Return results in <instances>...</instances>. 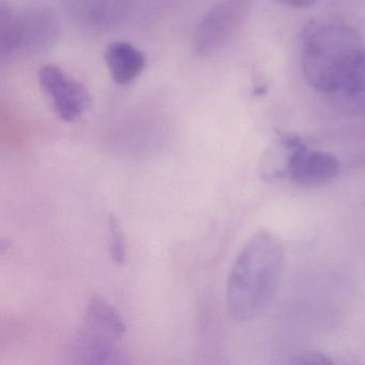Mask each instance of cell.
Masks as SVG:
<instances>
[{
	"instance_id": "obj_10",
	"label": "cell",
	"mask_w": 365,
	"mask_h": 365,
	"mask_svg": "<svg viewBox=\"0 0 365 365\" xmlns=\"http://www.w3.org/2000/svg\"><path fill=\"white\" fill-rule=\"evenodd\" d=\"M108 252L115 264L123 266L127 262V243L118 217L110 213L108 215Z\"/></svg>"
},
{
	"instance_id": "obj_9",
	"label": "cell",
	"mask_w": 365,
	"mask_h": 365,
	"mask_svg": "<svg viewBox=\"0 0 365 365\" xmlns=\"http://www.w3.org/2000/svg\"><path fill=\"white\" fill-rule=\"evenodd\" d=\"M104 61L110 78L120 86L132 84L146 67L144 53L125 41L110 43L104 53Z\"/></svg>"
},
{
	"instance_id": "obj_5",
	"label": "cell",
	"mask_w": 365,
	"mask_h": 365,
	"mask_svg": "<svg viewBox=\"0 0 365 365\" xmlns=\"http://www.w3.org/2000/svg\"><path fill=\"white\" fill-rule=\"evenodd\" d=\"M252 0H220L208 10L196 29L193 52L210 57L223 50L249 19Z\"/></svg>"
},
{
	"instance_id": "obj_4",
	"label": "cell",
	"mask_w": 365,
	"mask_h": 365,
	"mask_svg": "<svg viewBox=\"0 0 365 365\" xmlns=\"http://www.w3.org/2000/svg\"><path fill=\"white\" fill-rule=\"evenodd\" d=\"M59 22L54 12L43 8L16 11L0 7V55L37 54L48 50L58 39Z\"/></svg>"
},
{
	"instance_id": "obj_3",
	"label": "cell",
	"mask_w": 365,
	"mask_h": 365,
	"mask_svg": "<svg viewBox=\"0 0 365 365\" xmlns=\"http://www.w3.org/2000/svg\"><path fill=\"white\" fill-rule=\"evenodd\" d=\"M125 332L120 314L106 299L93 294L70 341V356L78 364H103L112 358Z\"/></svg>"
},
{
	"instance_id": "obj_6",
	"label": "cell",
	"mask_w": 365,
	"mask_h": 365,
	"mask_svg": "<svg viewBox=\"0 0 365 365\" xmlns=\"http://www.w3.org/2000/svg\"><path fill=\"white\" fill-rule=\"evenodd\" d=\"M38 80L55 114L67 123L83 116L91 104L84 85L55 65H46L38 72Z\"/></svg>"
},
{
	"instance_id": "obj_7",
	"label": "cell",
	"mask_w": 365,
	"mask_h": 365,
	"mask_svg": "<svg viewBox=\"0 0 365 365\" xmlns=\"http://www.w3.org/2000/svg\"><path fill=\"white\" fill-rule=\"evenodd\" d=\"M339 172V162L334 155L311 150L301 142L290 157L287 176L298 185L314 187L329 182Z\"/></svg>"
},
{
	"instance_id": "obj_12",
	"label": "cell",
	"mask_w": 365,
	"mask_h": 365,
	"mask_svg": "<svg viewBox=\"0 0 365 365\" xmlns=\"http://www.w3.org/2000/svg\"><path fill=\"white\" fill-rule=\"evenodd\" d=\"M279 4L288 6V7L298 8V9H302V8H309L312 6L315 5L317 3V0H277Z\"/></svg>"
},
{
	"instance_id": "obj_1",
	"label": "cell",
	"mask_w": 365,
	"mask_h": 365,
	"mask_svg": "<svg viewBox=\"0 0 365 365\" xmlns=\"http://www.w3.org/2000/svg\"><path fill=\"white\" fill-rule=\"evenodd\" d=\"M285 249L281 239L260 230L237 254L226 282V307L232 319L250 322L271 304L281 283Z\"/></svg>"
},
{
	"instance_id": "obj_11",
	"label": "cell",
	"mask_w": 365,
	"mask_h": 365,
	"mask_svg": "<svg viewBox=\"0 0 365 365\" xmlns=\"http://www.w3.org/2000/svg\"><path fill=\"white\" fill-rule=\"evenodd\" d=\"M332 363V360L327 354L316 351L303 352L292 361V364L299 365H328Z\"/></svg>"
},
{
	"instance_id": "obj_8",
	"label": "cell",
	"mask_w": 365,
	"mask_h": 365,
	"mask_svg": "<svg viewBox=\"0 0 365 365\" xmlns=\"http://www.w3.org/2000/svg\"><path fill=\"white\" fill-rule=\"evenodd\" d=\"M131 0H65L66 9L81 24L112 29L127 18Z\"/></svg>"
},
{
	"instance_id": "obj_2",
	"label": "cell",
	"mask_w": 365,
	"mask_h": 365,
	"mask_svg": "<svg viewBox=\"0 0 365 365\" xmlns=\"http://www.w3.org/2000/svg\"><path fill=\"white\" fill-rule=\"evenodd\" d=\"M365 48L354 27L337 20H317L301 37V63L307 83L315 91L334 96L349 66Z\"/></svg>"
}]
</instances>
